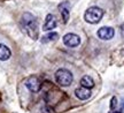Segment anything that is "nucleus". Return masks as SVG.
<instances>
[{"label":"nucleus","instance_id":"nucleus-8","mask_svg":"<svg viewBox=\"0 0 124 113\" xmlns=\"http://www.w3.org/2000/svg\"><path fill=\"white\" fill-rule=\"evenodd\" d=\"M59 9H60V13L62 15V18H63V22L67 23L68 22V18H69V14H70V5L68 1H64L62 4L59 5Z\"/></svg>","mask_w":124,"mask_h":113},{"label":"nucleus","instance_id":"nucleus-5","mask_svg":"<svg viewBox=\"0 0 124 113\" xmlns=\"http://www.w3.org/2000/svg\"><path fill=\"white\" fill-rule=\"evenodd\" d=\"M115 35V30L111 27H102L98 30V37L102 41H109Z\"/></svg>","mask_w":124,"mask_h":113},{"label":"nucleus","instance_id":"nucleus-12","mask_svg":"<svg viewBox=\"0 0 124 113\" xmlns=\"http://www.w3.org/2000/svg\"><path fill=\"white\" fill-rule=\"evenodd\" d=\"M58 38H59V35L56 34V32H49V34L45 35V36L41 38V43L46 44V43H49V42L56 41Z\"/></svg>","mask_w":124,"mask_h":113},{"label":"nucleus","instance_id":"nucleus-1","mask_svg":"<svg viewBox=\"0 0 124 113\" xmlns=\"http://www.w3.org/2000/svg\"><path fill=\"white\" fill-rule=\"evenodd\" d=\"M21 26L30 38H32L33 41L38 39L39 27H38V21H37L36 16H33L30 13H24L21 18Z\"/></svg>","mask_w":124,"mask_h":113},{"label":"nucleus","instance_id":"nucleus-7","mask_svg":"<svg viewBox=\"0 0 124 113\" xmlns=\"http://www.w3.org/2000/svg\"><path fill=\"white\" fill-rule=\"evenodd\" d=\"M56 27V17L54 16L53 14H48L46 18H45V23L43 26V30L45 31H48V30H52Z\"/></svg>","mask_w":124,"mask_h":113},{"label":"nucleus","instance_id":"nucleus-14","mask_svg":"<svg viewBox=\"0 0 124 113\" xmlns=\"http://www.w3.org/2000/svg\"><path fill=\"white\" fill-rule=\"evenodd\" d=\"M116 105H117V99H116V97H113L111 98V104H110V109L114 110L116 107Z\"/></svg>","mask_w":124,"mask_h":113},{"label":"nucleus","instance_id":"nucleus-2","mask_svg":"<svg viewBox=\"0 0 124 113\" xmlns=\"http://www.w3.org/2000/svg\"><path fill=\"white\" fill-rule=\"evenodd\" d=\"M102 16H103V10L101 8L97 7V6H93V7H90L85 12L84 18L86 22L91 23V24H95V23L100 22Z\"/></svg>","mask_w":124,"mask_h":113},{"label":"nucleus","instance_id":"nucleus-13","mask_svg":"<svg viewBox=\"0 0 124 113\" xmlns=\"http://www.w3.org/2000/svg\"><path fill=\"white\" fill-rule=\"evenodd\" d=\"M43 113H55V112H54V110L51 106H45L43 109Z\"/></svg>","mask_w":124,"mask_h":113},{"label":"nucleus","instance_id":"nucleus-3","mask_svg":"<svg viewBox=\"0 0 124 113\" xmlns=\"http://www.w3.org/2000/svg\"><path fill=\"white\" fill-rule=\"evenodd\" d=\"M55 80L58 82V84H60L61 87H68L72 83L74 76H72L70 70L61 68V69L56 70V73H55Z\"/></svg>","mask_w":124,"mask_h":113},{"label":"nucleus","instance_id":"nucleus-9","mask_svg":"<svg viewBox=\"0 0 124 113\" xmlns=\"http://www.w3.org/2000/svg\"><path fill=\"white\" fill-rule=\"evenodd\" d=\"M75 95H76V97H77V98H79L80 100H86V99H89L90 97H91V91H90V89H87V88L82 87V88L76 89Z\"/></svg>","mask_w":124,"mask_h":113},{"label":"nucleus","instance_id":"nucleus-15","mask_svg":"<svg viewBox=\"0 0 124 113\" xmlns=\"http://www.w3.org/2000/svg\"><path fill=\"white\" fill-rule=\"evenodd\" d=\"M110 113H122L121 111H113V112H110Z\"/></svg>","mask_w":124,"mask_h":113},{"label":"nucleus","instance_id":"nucleus-6","mask_svg":"<svg viewBox=\"0 0 124 113\" xmlns=\"http://www.w3.org/2000/svg\"><path fill=\"white\" fill-rule=\"evenodd\" d=\"M63 43L64 45L69 46V47H76L80 44V38L76 34H67L63 37Z\"/></svg>","mask_w":124,"mask_h":113},{"label":"nucleus","instance_id":"nucleus-4","mask_svg":"<svg viewBox=\"0 0 124 113\" xmlns=\"http://www.w3.org/2000/svg\"><path fill=\"white\" fill-rule=\"evenodd\" d=\"M25 87L31 92H38L41 88V82L37 76H30L25 81Z\"/></svg>","mask_w":124,"mask_h":113},{"label":"nucleus","instance_id":"nucleus-11","mask_svg":"<svg viewBox=\"0 0 124 113\" xmlns=\"http://www.w3.org/2000/svg\"><path fill=\"white\" fill-rule=\"evenodd\" d=\"M80 84L82 87H84V88H87V89H91L94 87V81H93V78L89 75H85L82 80H80Z\"/></svg>","mask_w":124,"mask_h":113},{"label":"nucleus","instance_id":"nucleus-10","mask_svg":"<svg viewBox=\"0 0 124 113\" xmlns=\"http://www.w3.org/2000/svg\"><path fill=\"white\" fill-rule=\"evenodd\" d=\"M10 55H12V52H10L8 46L0 44V60L6 61V60H8L10 58Z\"/></svg>","mask_w":124,"mask_h":113}]
</instances>
